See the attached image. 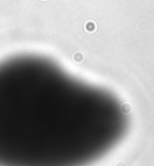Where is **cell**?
<instances>
[{
  "label": "cell",
  "instance_id": "obj_2",
  "mask_svg": "<svg viewBox=\"0 0 154 166\" xmlns=\"http://www.w3.org/2000/svg\"><path fill=\"white\" fill-rule=\"evenodd\" d=\"M76 59H77V61H81V59H83V55H81V54H76Z\"/></svg>",
  "mask_w": 154,
  "mask_h": 166
},
{
  "label": "cell",
  "instance_id": "obj_1",
  "mask_svg": "<svg viewBox=\"0 0 154 166\" xmlns=\"http://www.w3.org/2000/svg\"><path fill=\"white\" fill-rule=\"evenodd\" d=\"M85 28H87V31H95L96 26H95V23H93V22H88L87 26H85Z\"/></svg>",
  "mask_w": 154,
  "mask_h": 166
},
{
  "label": "cell",
  "instance_id": "obj_3",
  "mask_svg": "<svg viewBox=\"0 0 154 166\" xmlns=\"http://www.w3.org/2000/svg\"><path fill=\"white\" fill-rule=\"evenodd\" d=\"M44 1H45V0H44Z\"/></svg>",
  "mask_w": 154,
  "mask_h": 166
}]
</instances>
